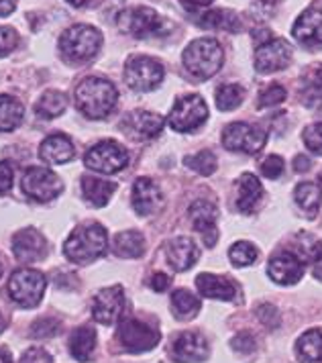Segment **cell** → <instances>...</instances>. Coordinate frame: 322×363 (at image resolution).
I'll use <instances>...</instances> for the list:
<instances>
[{"label": "cell", "instance_id": "7a4b0ae2", "mask_svg": "<svg viewBox=\"0 0 322 363\" xmlns=\"http://www.w3.org/2000/svg\"><path fill=\"white\" fill-rule=\"evenodd\" d=\"M118 90L104 78H86L76 88V104L88 118H104L114 111Z\"/></svg>", "mask_w": 322, "mask_h": 363}, {"label": "cell", "instance_id": "74e56055", "mask_svg": "<svg viewBox=\"0 0 322 363\" xmlns=\"http://www.w3.org/2000/svg\"><path fill=\"white\" fill-rule=\"evenodd\" d=\"M184 164L188 165L190 169H194L196 174H200V176H210V174H214L216 172V155L209 151V149H204V151H198L196 155H188L186 160H184Z\"/></svg>", "mask_w": 322, "mask_h": 363}, {"label": "cell", "instance_id": "4fadbf2b", "mask_svg": "<svg viewBox=\"0 0 322 363\" xmlns=\"http://www.w3.org/2000/svg\"><path fill=\"white\" fill-rule=\"evenodd\" d=\"M292 64V45L286 39H272L255 51V69L259 74H274Z\"/></svg>", "mask_w": 322, "mask_h": 363}, {"label": "cell", "instance_id": "f907efd6", "mask_svg": "<svg viewBox=\"0 0 322 363\" xmlns=\"http://www.w3.org/2000/svg\"><path fill=\"white\" fill-rule=\"evenodd\" d=\"M294 169H296L298 174H306L308 169H310V160H308L306 155H298V157L294 160Z\"/></svg>", "mask_w": 322, "mask_h": 363}, {"label": "cell", "instance_id": "9a60e30c", "mask_svg": "<svg viewBox=\"0 0 322 363\" xmlns=\"http://www.w3.org/2000/svg\"><path fill=\"white\" fill-rule=\"evenodd\" d=\"M294 39L308 50L322 48V6H310L292 27Z\"/></svg>", "mask_w": 322, "mask_h": 363}, {"label": "cell", "instance_id": "ac0fdd59", "mask_svg": "<svg viewBox=\"0 0 322 363\" xmlns=\"http://www.w3.org/2000/svg\"><path fill=\"white\" fill-rule=\"evenodd\" d=\"M121 129L125 131V135H129L137 141H149L163 131V118L149 111H133L129 115H125Z\"/></svg>", "mask_w": 322, "mask_h": 363}, {"label": "cell", "instance_id": "7dc6e473", "mask_svg": "<svg viewBox=\"0 0 322 363\" xmlns=\"http://www.w3.org/2000/svg\"><path fill=\"white\" fill-rule=\"evenodd\" d=\"M13 167L6 162H0V196H4L11 188H13Z\"/></svg>", "mask_w": 322, "mask_h": 363}, {"label": "cell", "instance_id": "816d5d0a", "mask_svg": "<svg viewBox=\"0 0 322 363\" xmlns=\"http://www.w3.org/2000/svg\"><path fill=\"white\" fill-rule=\"evenodd\" d=\"M16 9V0H0V17H9Z\"/></svg>", "mask_w": 322, "mask_h": 363}, {"label": "cell", "instance_id": "44dd1931", "mask_svg": "<svg viewBox=\"0 0 322 363\" xmlns=\"http://www.w3.org/2000/svg\"><path fill=\"white\" fill-rule=\"evenodd\" d=\"M131 204L135 208V213L141 216H149L157 213L163 204L161 199L160 186L149 178H139L133 186V194H131Z\"/></svg>", "mask_w": 322, "mask_h": 363}, {"label": "cell", "instance_id": "11a10c76", "mask_svg": "<svg viewBox=\"0 0 322 363\" xmlns=\"http://www.w3.org/2000/svg\"><path fill=\"white\" fill-rule=\"evenodd\" d=\"M4 329H6V318H4V316H2V313H0V333H2Z\"/></svg>", "mask_w": 322, "mask_h": 363}, {"label": "cell", "instance_id": "1f68e13d", "mask_svg": "<svg viewBox=\"0 0 322 363\" xmlns=\"http://www.w3.org/2000/svg\"><path fill=\"white\" fill-rule=\"evenodd\" d=\"M294 200L296 204L306 213L308 216L316 215V211L321 208L322 202V190L321 186L312 184V182H302L296 186L294 190Z\"/></svg>", "mask_w": 322, "mask_h": 363}, {"label": "cell", "instance_id": "7bdbcfd3", "mask_svg": "<svg viewBox=\"0 0 322 363\" xmlns=\"http://www.w3.org/2000/svg\"><path fill=\"white\" fill-rule=\"evenodd\" d=\"M18 45V33L13 27H0V57L9 55Z\"/></svg>", "mask_w": 322, "mask_h": 363}, {"label": "cell", "instance_id": "5b68a950", "mask_svg": "<svg viewBox=\"0 0 322 363\" xmlns=\"http://www.w3.org/2000/svg\"><path fill=\"white\" fill-rule=\"evenodd\" d=\"M102 48V35L90 25H74L60 37V50L70 62H88Z\"/></svg>", "mask_w": 322, "mask_h": 363}, {"label": "cell", "instance_id": "2e32d148", "mask_svg": "<svg viewBox=\"0 0 322 363\" xmlns=\"http://www.w3.org/2000/svg\"><path fill=\"white\" fill-rule=\"evenodd\" d=\"M190 218L196 231L202 235V241L206 247H214L218 241V229H216V218L218 208L210 200H196L190 204Z\"/></svg>", "mask_w": 322, "mask_h": 363}, {"label": "cell", "instance_id": "9f6ffc18", "mask_svg": "<svg viewBox=\"0 0 322 363\" xmlns=\"http://www.w3.org/2000/svg\"><path fill=\"white\" fill-rule=\"evenodd\" d=\"M70 4H74V6H82V4H86L88 0H67Z\"/></svg>", "mask_w": 322, "mask_h": 363}, {"label": "cell", "instance_id": "4dcf8cb0", "mask_svg": "<svg viewBox=\"0 0 322 363\" xmlns=\"http://www.w3.org/2000/svg\"><path fill=\"white\" fill-rule=\"evenodd\" d=\"M200 25L204 29H221V31H228V33H239L241 31V18L237 17L233 11H226V9L210 11L206 15H202Z\"/></svg>", "mask_w": 322, "mask_h": 363}, {"label": "cell", "instance_id": "ee69618b", "mask_svg": "<svg viewBox=\"0 0 322 363\" xmlns=\"http://www.w3.org/2000/svg\"><path fill=\"white\" fill-rule=\"evenodd\" d=\"M257 316L267 329H277L279 323H282V316L277 313V308L272 306V304H261L257 308Z\"/></svg>", "mask_w": 322, "mask_h": 363}, {"label": "cell", "instance_id": "680465c9", "mask_svg": "<svg viewBox=\"0 0 322 363\" xmlns=\"http://www.w3.org/2000/svg\"><path fill=\"white\" fill-rule=\"evenodd\" d=\"M0 276H2V262H0Z\"/></svg>", "mask_w": 322, "mask_h": 363}, {"label": "cell", "instance_id": "d6986e66", "mask_svg": "<svg viewBox=\"0 0 322 363\" xmlns=\"http://www.w3.org/2000/svg\"><path fill=\"white\" fill-rule=\"evenodd\" d=\"M267 276L279 284V286H292L296 281L302 280L304 276V264L302 259L292 253V251H282L274 255L267 264Z\"/></svg>", "mask_w": 322, "mask_h": 363}, {"label": "cell", "instance_id": "681fc988", "mask_svg": "<svg viewBox=\"0 0 322 363\" xmlns=\"http://www.w3.org/2000/svg\"><path fill=\"white\" fill-rule=\"evenodd\" d=\"M151 288L155 290V292H165L167 288H170V278L165 276V274H153V278H151Z\"/></svg>", "mask_w": 322, "mask_h": 363}, {"label": "cell", "instance_id": "3957f363", "mask_svg": "<svg viewBox=\"0 0 322 363\" xmlns=\"http://www.w3.org/2000/svg\"><path fill=\"white\" fill-rule=\"evenodd\" d=\"M225 62V51L216 39H196L184 51V66L198 80L212 78Z\"/></svg>", "mask_w": 322, "mask_h": 363}, {"label": "cell", "instance_id": "83f0119b", "mask_svg": "<svg viewBox=\"0 0 322 363\" xmlns=\"http://www.w3.org/2000/svg\"><path fill=\"white\" fill-rule=\"evenodd\" d=\"M114 253L125 259H135L145 253V237L139 231H123L114 237Z\"/></svg>", "mask_w": 322, "mask_h": 363}, {"label": "cell", "instance_id": "e575fe53", "mask_svg": "<svg viewBox=\"0 0 322 363\" xmlns=\"http://www.w3.org/2000/svg\"><path fill=\"white\" fill-rule=\"evenodd\" d=\"M172 308H174V314H176L177 318H192L198 314L200 311V300L194 296L192 292H188V290H176L174 294H172Z\"/></svg>", "mask_w": 322, "mask_h": 363}, {"label": "cell", "instance_id": "f6af8a7d", "mask_svg": "<svg viewBox=\"0 0 322 363\" xmlns=\"http://www.w3.org/2000/svg\"><path fill=\"white\" fill-rule=\"evenodd\" d=\"M18 363H53V359H51V355H49L48 351H43L39 347H33V349H27L23 353V357H21Z\"/></svg>", "mask_w": 322, "mask_h": 363}, {"label": "cell", "instance_id": "4316f807", "mask_svg": "<svg viewBox=\"0 0 322 363\" xmlns=\"http://www.w3.org/2000/svg\"><path fill=\"white\" fill-rule=\"evenodd\" d=\"M263 196V186L253 174H243L239 178V199H237V208L249 215L255 211L259 200Z\"/></svg>", "mask_w": 322, "mask_h": 363}, {"label": "cell", "instance_id": "484cf974", "mask_svg": "<svg viewBox=\"0 0 322 363\" xmlns=\"http://www.w3.org/2000/svg\"><path fill=\"white\" fill-rule=\"evenodd\" d=\"M114 190H116V184H113V182L100 180L96 176H84L82 178V194L96 208L109 204V200L113 199Z\"/></svg>", "mask_w": 322, "mask_h": 363}, {"label": "cell", "instance_id": "8992f818", "mask_svg": "<svg viewBox=\"0 0 322 363\" xmlns=\"http://www.w3.org/2000/svg\"><path fill=\"white\" fill-rule=\"evenodd\" d=\"M45 288H48L45 276L37 269H29V267L16 269L9 280L11 298L18 306H25V308L37 306L45 294Z\"/></svg>", "mask_w": 322, "mask_h": 363}, {"label": "cell", "instance_id": "db71d44e", "mask_svg": "<svg viewBox=\"0 0 322 363\" xmlns=\"http://www.w3.org/2000/svg\"><path fill=\"white\" fill-rule=\"evenodd\" d=\"M0 363H11V355L4 347H0Z\"/></svg>", "mask_w": 322, "mask_h": 363}, {"label": "cell", "instance_id": "ba28073f", "mask_svg": "<svg viewBox=\"0 0 322 363\" xmlns=\"http://www.w3.org/2000/svg\"><path fill=\"white\" fill-rule=\"evenodd\" d=\"M163 66L147 55H135L125 67V82L135 92H151L163 82Z\"/></svg>", "mask_w": 322, "mask_h": 363}, {"label": "cell", "instance_id": "e0dca14e", "mask_svg": "<svg viewBox=\"0 0 322 363\" xmlns=\"http://www.w3.org/2000/svg\"><path fill=\"white\" fill-rule=\"evenodd\" d=\"M172 355H174V359L179 363L206 362L210 355L209 341H206L200 333H194V330L179 333L176 339H174Z\"/></svg>", "mask_w": 322, "mask_h": 363}, {"label": "cell", "instance_id": "f1b7e54d", "mask_svg": "<svg viewBox=\"0 0 322 363\" xmlns=\"http://www.w3.org/2000/svg\"><path fill=\"white\" fill-rule=\"evenodd\" d=\"M96 347V330L90 327L76 329L70 337V351L76 362H88Z\"/></svg>", "mask_w": 322, "mask_h": 363}, {"label": "cell", "instance_id": "d4e9b609", "mask_svg": "<svg viewBox=\"0 0 322 363\" xmlns=\"http://www.w3.org/2000/svg\"><path fill=\"white\" fill-rule=\"evenodd\" d=\"M300 99L308 108H322V64L310 66L300 80Z\"/></svg>", "mask_w": 322, "mask_h": 363}, {"label": "cell", "instance_id": "91938a15", "mask_svg": "<svg viewBox=\"0 0 322 363\" xmlns=\"http://www.w3.org/2000/svg\"><path fill=\"white\" fill-rule=\"evenodd\" d=\"M321 186H322V176H321Z\"/></svg>", "mask_w": 322, "mask_h": 363}, {"label": "cell", "instance_id": "7c38bea8", "mask_svg": "<svg viewBox=\"0 0 322 363\" xmlns=\"http://www.w3.org/2000/svg\"><path fill=\"white\" fill-rule=\"evenodd\" d=\"M161 333L137 318H127L118 327V341L131 353H143L160 343Z\"/></svg>", "mask_w": 322, "mask_h": 363}, {"label": "cell", "instance_id": "6f0895ef", "mask_svg": "<svg viewBox=\"0 0 322 363\" xmlns=\"http://www.w3.org/2000/svg\"><path fill=\"white\" fill-rule=\"evenodd\" d=\"M261 2H267V4H274V2H277V0H261Z\"/></svg>", "mask_w": 322, "mask_h": 363}, {"label": "cell", "instance_id": "836d02e7", "mask_svg": "<svg viewBox=\"0 0 322 363\" xmlns=\"http://www.w3.org/2000/svg\"><path fill=\"white\" fill-rule=\"evenodd\" d=\"M65 106H67V102H65L64 92L48 90L41 96V100L37 102L35 111H37V115L41 116V118H57L60 115H64Z\"/></svg>", "mask_w": 322, "mask_h": 363}, {"label": "cell", "instance_id": "9c48e42d", "mask_svg": "<svg viewBox=\"0 0 322 363\" xmlns=\"http://www.w3.org/2000/svg\"><path fill=\"white\" fill-rule=\"evenodd\" d=\"M206 118H209V106L204 99L198 94H188L176 100L170 113V127L177 133H190L202 127Z\"/></svg>", "mask_w": 322, "mask_h": 363}, {"label": "cell", "instance_id": "c3c4849f", "mask_svg": "<svg viewBox=\"0 0 322 363\" xmlns=\"http://www.w3.org/2000/svg\"><path fill=\"white\" fill-rule=\"evenodd\" d=\"M312 265H314V278L322 281V241L312 247Z\"/></svg>", "mask_w": 322, "mask_h": 363}, {"label": "cell", "instance_id": "ffe728a7", "mask_svg": "<svg viewBox=\"0 0 322 363\" xmlns=\"http://www.w3.org/2000/svg\"><path fill=\"white\" fill-rule=\"evenodd\" d=\"M13 253L23 264L39 262L48 255V241L35 229H23L13 237Z\"/></svg>", "mask_w": 322, "mask_h": 363}, {"label": "cell", "instance_id": "d590c367", "mask_svg": "<svg viewBox=\"0 0 322 363\" xmlns=\"http://www.w3.org/2000/svg\"><path fill=\"white\" fill-rule=\"evenodd\" d=\"M243 99H245V90L239 84H223L216 90V106L218 111H235L241 106Z\"/></svg>", "mask_w": 322, "mask_h": 363}, {"label": "cell", "instance_id": "30bf717a", "mask_svg": "<svg viewBox=\"0 0 322 363\" xmlns=\"http://www.w3.org/2000/svg\"><path fill=\"white\" fill-rule=\"evenodd\" d=\"M267 143V133L249 123H231L223 133V145L228 151L255 155Z\"/></svg>", "mask_w": 322, "mask_h": 363}, {"label": "cell", "instance_id": "cb8c5ba5", "mask_svg": "<svg viewBox=\"0 0 322 363\" xmlns=\"http://www.w3.org/2000/svg\"><path fill=\"white\" fill-rule=\"evenodd\" d=\"M74 143L65 135H51L39 147V157L49 165L67 164L74 160Z\"/></svg>", "mask_w": 322, "mask_h": 363}, {"label": "cell", "instance_id": "b9f144b4", "mask_svg": "<svg viewBox=\"0 0 322 363\" xmlns=\"http://www.w3.org/2000/svg\"><path fill=\"white\" fill-rule=\"evenodd\" d=\"M261 174L270 180H277L284 174V160L279 155H270L261 164Z\"/></svg>", "mask_w": 322, "mask_h": 363}, {"label": "cell", "instance_id": "bcb514c9", "mask_svg": "<svg viewBox=\"0 0 322 363\" xmlns=\"http://www.w3.org/2000/svg\"><path fill=\"white\" fill-rule=\"evenodd\" d=\"M233 349L239 351V353H253L255 351V339L249 335V333H239L235 339H233Z\"/></svg>", "mask_w": 322, "mask_h": 363}, {"label": "cell", "instance_id": "8fae6325", "mask_svg": "<svg viewBox=\"0 0 322 363\" xmlns=\"http://www.w3.org/2000/svg\"><path fill=\"white\" fill-rule=\"evenodd\" d=\"M23 192L37 202H49L64 192V182L48 167H31L23 176Z\"/></svg>", "mask_w": 322, "mask_h": 363}, {"label": "cell", "instance_id": "52a82bcc", "mask_svg": "<svg viewBox=\"0 0 322 363\" xmlns=\"http://www.w3.org/2000/svg\"><path fill=\"white\" fill-rule=\"evenodd\" d=\"M129 162V151L125 149V145H121L118 141H113V139L96 143L94 147L88 149V153L84 157V164L100 174H116V172L125 169Z\"/></svg>", "mask_w": 322, "mask_h": 363}, {"label": "cell", "instance_id": "5bb4252c", "mask_svg": "<svg viewBox=\"0 0 322 363\" xmlns=\"http://www.w3.org/2000/svg\"><path fill=\"white\" fill-rule=\"evenodd\" d=\"M127 298L121 286H111L100 290L92 302V316L100 325H114L125 311Z\"/></svg>", "mask_w": 322, "mask_h": 363}, {"label": "cell", "instance_id": "d6a6232c", "mask_svg": "<svg viewBox=\"0 0 322 363\" xmlns=\"http://www.w3.org/2000/svg\"><path fill=\"white\" fill-rule=\"evenodd\" d=\"M23 123V104L13 96H0V133L15 131Z\"/></svg>", "mask_w": 322, "mask_h": 363}, {"label": "cell", "instance_id": "603a6c76", "mask_svg": "<svg viewBox=\"0 0 322 363\" xmlns=\"http://www.w3.org/2000/svg\"><path fill=\"white\" fill-rule=\"evenodd\" d=\"M196 288L202 296L226 300V302L235 300V296L239 294V286L235 281L223 278V276H214V274H200L196 278Z\"/></svg>", "mask_w": 322, "mask_h": 363}, {"label": "cell", "instance_id": "8d00e7d4", "mask_svg": "<svg viewBox=\"0 0 322 363\" xmlns=\"http://www.w3.org/2000/svg\"><path fill=\"white\" fill-rule=\"evenodd\" d=\"M228 257H231L235 267H247V265L255 264V259L259 257V251L249 241H237L233 247L228 249Z\"/></svg>", "mask_w": 322, "mask_h": 363}, {"label": "cell", "instance_id": "f546056e", "mask_svg": "<svg viewBox=\"0 0 322 363\" xmlns=\"http://www.w3.org/2000/svg\"><path fill=\"white\" fill-rule=\"evenodd\" d=\"M298 357L306 363H322V329L306 330L296 343Z\"/></svg>", "mask_w": 322, "mask_h": 363}, {"label": "cell", "instance_id": "f35d334b", "mask_svg": "<svg viewBox=\"0 0 322 363\" xmlns=\"http://www.w3.org/2000/svg\"><path fill=\"white\" fill-rule=\"evenodd\" d=\"M286 96H288V92H286L284 86L272 84V86H267L265 90H261L257 106L259 108H270V106H275V104H282V102L286 100Z\"/></svg>", "mask_w": 322, "mask_h": 363}, {"label": "cell", "instance_id": "ab89813d", "mask_svg": "<svg viewBox=\"0 0 322 363\" xmlns=\"http://www.w3.org/2000/svg\"><path fill=\"white\" fill-rule=\"evenodd\" d=\"M302 141L312 153L322 155V123H312L308 125L302 133Z\"/></svg>", "mask_w": 322, "mask_h": 363}, {"label": "cell", "instance_id": "7402d4cb", "mask_svg": "<svg viewBox=\"0 0 322 363\" xmlns=\"http://www.w3.org/2000/svg\"><path fill=\"white\" fill-rule=\"evenodd\" d=\"M165 257H167V264L176 272H186L198 262L200 249L196 247V243L190 237H176L165 243Z\"/></svg>", "mask_w": 322, "mask_h": 363}, {"label": "cell", "instance_id": "6da1fadb", "mask_svg": "<svg viewBox=\"0 0 322 363\" xmlns=\"http://www.w3.org/2000/svg\"><path fill=\"white\" fill-rule=\"evenodd\" d=\"M109 247V233L98 223L82 225L67 237L64 243L65 257L74 264H92L94 259L102 257Z\"/></svg>", "mask_w": 322, "mask_h": 363}, {"label": "cell", "instance_id": "60d3db41", "mask_svg": "<svg viewBox=\"0 0 322 363\" xmlns=\"http://www.w3.org/2000/svg\"><path fill=\"white\" fill-rule=\"evenodd\" d=\"M60 329H62V323L49 316V318H39L37 323H33L31 335L35 337V339H45V337H53V335H57Z\"/></svg>", "mask_w": 322, "mask_h": 363}, {"label": "cell", "instance_id": "277c9868", "mask_svg": "<svg viewBox=\"0 0 322 363\" xmlns=\"http://www.w3.org/2000/svg\"><path fill=\"white\" fill-rule=\"evenodd\" d=\"M116 25L123 33L133 35L137 39L143 37H153L157 35L161 37L172 29V25L160 17L157 11L149 9V6H133V9H125L123 13H118L116 17Z\"/></svg>", "mask_w": 322, "mask_h": 363}, {"label": "cell", "instance_id": "f5cc1de1", "mask_svg": "<svg viewBox=\"0 0 322 363\" xmlns=\"http://www.w3.org/2000/svg\"><path fill=\"white\" fill-rule=\"evenodd\" d=\"M186 9H202V6H209L210 2H214V0H179Z\"/></svg>", "mask_w": 322, "mask_h": 363}]
</instances>
